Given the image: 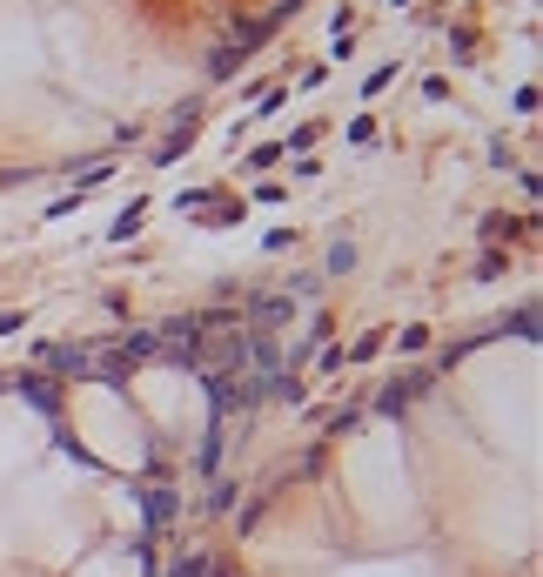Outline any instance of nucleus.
Wrapping results in <instances>:
<instances>
[{"label": "nucleus", "mask_w": 543, "mask_h": 577, "mask_svg": "<svg viewBox=\"0 0 543 577\" xmlns=\"http://www.w3.org/2000/svg\"><path fill=\"white\" fill-rule=\"evenodd\" d=\"M189 577H537V336L497 329L343 416Z\"/></svg>", "instance_id": "nucleus-1"}, {"label": "nucleus", "mask_w": 543, "mask_h": 577, "mask_svg": "<svg viewBox=\"0 0 543 577\" xmlns=\"http://www.w3.org/2000/svg\"><path fill=\"white\" fill-rule=\"evenodd\" d=\"M222 383L189 356L0 377V577H189Z\"/></svg>", "instance_id": "nucleus-2"}, {"label": "nucleus", "mask_w": 543, "mask_h": 577, "mask_svg": "<svg viewBox=\"0 0 543 577\" xmlns=\"http://www.w3.org/2000/svg\"><path fill=\"white\" fill-rule=\"evenodd\" d=\"M282 0H0V175L94 161L208 88Z\"/></svg>", "instance_id": "nucleus-3"}]
</instances>
